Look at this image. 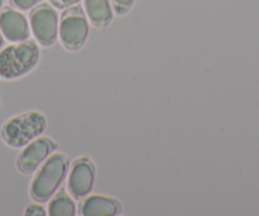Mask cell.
<instances>
[{"mask_svg":"<svg viewBox=\"0 0 259 216\" xmlns=\"http://www.w3.org/2000/svg\"><path fill=\"white\" fill-rule=\"evenodd\" d=\"M39 60V49L34 41L17 42L0 51V76L7 80L28 74Z\"/></svg>","mask_w":259,"mask_h":216,"instance_id":"cell-1","label":"cell"},{"mask_svg":"<svg viewBox=\"0 0 259 216\" xmlns=\"http://www.w3.org/2000/svg\"><path fill=\"white\" fill-rule=\"evenodd\" d=\"M69 160L64 154L50 156L33 178L31 196L37 202H47L56 193L68 173Z\"/></svg>","mask_w":259,"mask_h":216,"instance_id":"cell-2","label":"cell"},{"mask_svg":"<svg viewBox=\"0 0 259 216\" xmlns=\"http://www.w3.org/2000/svg\"><path fill=\"white\" fill-rule=\"evenodd\" d=\"M46 128V118L41 112L31 111L14 116L2 127V138L13 148H22L42 135Z\"/></svg>","mask_w":259,"mask_h":216,"instance_id":"cell-3","label":"cell"},{"mask_svg":"<svg viewBox=\"0 0 259 216\" xmlns=\"http://www.w3.org/2000/svg\"><path fill=\"white\" fill-rule=\"evenodd\" d=\"M59 36L62 46L70 51L80 50L89 36L88 17L80 6L66 8L61 14L59 24Z\"/></svg>","mask_w":259,"mask_h":216,"instance_id":"cell-4","label":"cell"},{"mask_svg":"<svg viewBox=\"0 0 259 216\" xmlns=\"http://www.w3.org/2000/svg\"><path fill=\"white\" fill-rule=\"evenodd\" d=\"M29 26L42 46H51L59 34V16L52 4L41 3L29 13Z\"/></svg>","mask_w":259,"mask_h":216,"instance_id":"cell-5","label":"cell"},{"mask_svg":"<svg viewBox=\"0 0 259 216\" xmlns=\"http://www.w3.org/2000/svg\"><path fill=\"white\" fill-rule=\"evenodd\" d=\"M56 149V144L49 138H37L26 145L17 159V167L22 175H32L38 165Z\"/></svg>","mask_w":259,"mask_h":216,"instance_id":"cell-6","label":"cell"},{"mask_svg":"<svg viewBox=\"0 0 259 216\" xmlns=\"http://www.w3.org/2000/svg\"><path fill=\"white\" fill-rule=\"evenodd\" d=\"M94 178H96V170L93 163L88 158L79 159L74 163L69 176V192L76 200L85 197L93 188Z\"/></svg>","mask_w":259,"mask_h":216,"instance_id":"cell-7","label":"cell"},{"mask_svg":"<svg viewBox=\"0 0 259 216\" xmlns=\"http://www.w3.org/2000/svg\"><path fill=\"white\" fill-rule=\"evenodd\" d=\"M0 31L8 41L22 42L28 39L31 26L24 14L12 7H6L0 11Z\"/></svg>","mask_w":259,"mask_h":216,"instance_id":"cell-8","label":"cell"},{"mask_svg":"<svg viewBox=\"0 0 259 216\" xmlns=\"http://www.w3.org/2000/svg\"><path fill=\"white\" fill-rule=\"evenodd\" d=\"M80 212L84 216H113L121 212V205L114 198L104 197V196H89L81 203Z\"/></svg>","mask_w":259,"mask_h":216,"instance_id":"cell-9","label":"cell"},{"mask_svg":"<svg viewBox=\"0 0 259 216\" xmlns=\"http://www.w3.org/2000/svg\"><path fill=\"white\" fill-rule=\"evenodd\" d=\"M84 9L91 23L104 28L113 19V7L109 0H84Z\"/></svg>","mask_w":259,"mask_h":216,"instance_id":"cell-10","label":"cell"},{"mask_svg":"<svg viewBox=\"0 0 259 216\" xmlns=\"http://www.w3.org/2000/svg\"><path fill=\"white\" fill-rule=\"evenodd\" d=\"M49 213L51 216H74L76 213L75 202L66 192L61 191L50 202Z\"/></svg>","mask_w":259,"mask_h":216,"instance_id":"cell-11","label":"cell"},{"mask_svg":"<svg viewBox=\"0 0 259 216\" xmlns=\"http://www.w3.org/2000/svg\"><path fill=\"white\" fill-rule=\"evenodd\" d=\"M134 3H135V0H112V7L117 14L123 16L133 8Z\"/></svg>","mask_w":259,"mask_h":216,"instance_id":"cell-12","label":"cell"},{"mask_svg":"<svg viewBox=\"0 0 259 216\" xmlns=\"http://www.w3.org/2000/svg\"><path fill=\"white\" fill-rule=\"evenodd\" d=\"M44 0H11V4L18 11H29L41 4Z\"/></svg>","mask_w":259,"mask_h":216,"instance_id":"cell-13","label":"cell"},{"mask_svg":"<svg viewBox=\"0 0 259 216\" xmlns=\"http://www.w3.org/2000/svg\"><path fill=\"white\" fill-rule=\"evenodd\" d=\"M26 215L27 216H45L46 211H45L44 206L37 205V203H32L28 207L26 208Z\"/></svg>","mask_w":259,"mask_h":216,"instance_id":"cell-14","label":"cell"},{"mask_svg":"<svg viewBox=\"0 0 259 216\" xmlns=\"http://www.w3.org/2000/svg\"><path fill=\"white\" fill-rule=\"evenodd\" d=\"M50 3L54 7L60 9L70 8V7L76 6V4L80 3V0H50Z\"/></svg>","mask_w":259,"mask_h":216,"instance_id":"cell-15","label":"cell"},{"mask_svg":"<svg viewBox=\"0 0 259 216\" xmlns=\"http://www.w3.org/2000/svg\"><path fill=\"white\" fill-rule=\"evenodd\" d=\"M3 33H2V31H0V49L4 46V38H3Z\"/></svg>","mask_w":259,"mask_h":216,"instance_id":"cell-16","label":"cell"},{"mask_svg":"<svg viewBox=\"0 0 259 216\" xmlns=\"http://www.w3.org/2000/svg\"><path fill=\"white\" fill-rule=\"evenodd\" d=\"M2 7H3V0H0V11H2Z\"/></svg>","mask_w":259,"mask_h":216,"instance_id":"cell-17","label":"cell"}]
</instances>
